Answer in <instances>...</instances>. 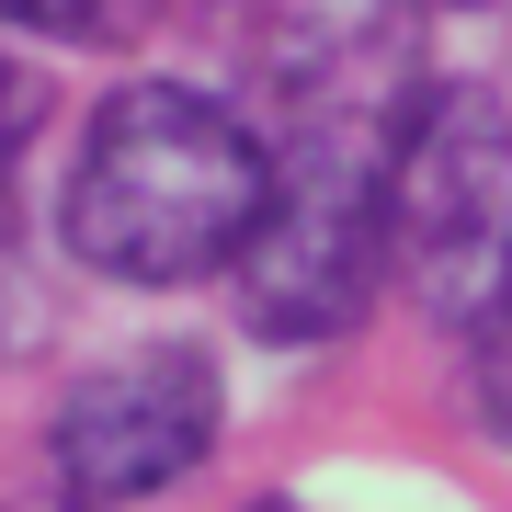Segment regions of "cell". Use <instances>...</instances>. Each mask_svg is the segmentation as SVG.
<instances>
[{"label":"cell","mask_w":512,"mask_h":512,"mask_svg":"<svg viewBox=\"0 0 512 512\" xmlns=\"http://www.w3.org/2000/svg\"><path fill=\"white\" fill-rule=\"evenodd\" d=\"M410 57L399 46H342L296 80L285 148H274V205L239 251V308L262 342H342L387 274V183L410 137Z\"/></svg>","instance_id":"1"},{"label":"cell","mask_w":512,"mask_h":512,"mask_svg":"<svg viewBox=\"0 0 512 512\" xmlns=\"http://www.w3.org/2000/svg\"><path fill=\"white\" fill-rule=\"evenodd\" d=\"M262 205H274V148L217 92L126 80L80 137L69 251L103 285H194V274H239Z\"/></svg>","instance_id":"2"},{"label":"cell","mask_w":512,"mask_h":512,"mask_svg":"<svg viewBox=\"0 0 512 512\" xmlns=\"http://www.w3.org/2000/svg\"><path fill=\"white\" fill-rule=\"evenodd\" d=\"M387 262L444 330H467L512 274V114L478 80H421L399 183H387Z\"/></svg>","instance_id":"3"},{"label":"cell","mask_w":512,"mask_h":512,"mask_svg":"<svg viewBox=\"0 0 512 512\" xmlns=\"http://www.w3.org/2000/svg\"><path fill=\"white\" fill-rule=\"evenodd\" d=\"M217 365H205L194 342H137L126 365H92L57 399L46 444H57V478H69L80 501H148L171 490V478L205 467V444H217Z\"/></svg>","instance_id":"4"},{"label":"cell","mask_w":512,"mask_h":512,"mask_svg":"<svg viewBox=\"0 0 512 512\" xmlns=\"http://www.w3.org/2000/svg\"><path fill=\"white\" fill-rule=\"evenodd\" d=\"M35 114H46L35 80L0 57V353L35 330V296H23V239H12V160H23V137H35Z\"/></svg>","instance_id":"5"},{"label":"cell","mask_w":512,"mask_h":512,"mask_svg":"<svg viewBox=\"0 0 512 512\" xmlns=\"http://www.w3.org/2000/svg\"><path fill=\"white\" fill-rule=\"evenodd\" d=\"M171 0H0V23H23V35H57V46H126L148 35Z\"/></svg>","instance_id":"6"},{"label":"cell","mask_w":512,"mask_h":512,"mask_svg":"<svg viewBox=\"0 0 512 512\" xmlns=\"http://www.w3.org/2000/svg\"><path fill=\"white\" fill-rule=\"evenodd\" d=\"M0 512H114V501H80V490H69V478H57V490H46V501H0Z\"/></svg>","instance_id":"7"},{"label":"cell","mask_w":512,"mask_h":512,"mask_svg":"<svg viewBox=\"0 0 512 512\" xmlns=\"http://www.w3.org/2000/svg\"><path fill=\"white\" fill-rule=\"evenodd\" d=\"M251 512H296V501H251Z\"/></svg>","instance_id":"8"}]
</instances>
